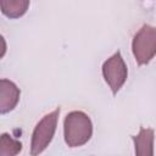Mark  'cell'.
Listing matches in <instances>:
<instances>
[{
  "instance_id": "2",
  "label": "cell",
  "mask_w": 156,
  "mask_h": 156,
  "mask_svg": "<svg viewBox=\"0 0 156 156\" xmlns=\"http://www.w3.org/2000/svg\"><path fill=\"white\" fill-rule=\"evenodd\" d=\"M60 115V107H56L52 112L45 115L35 126L33 133H32V140H30V155L35 156L41 154L51 143Z\"/></svg>"
},
{
  "instance_id": "4",
  "label": "cell",
  "mask_w": 156,
  "mask_h": 156,
  "mask_svg": "<svg viewBox=\"0 0 156 156\" xmlns=\"http://www.w3.org/2000/svg\"><path fill=\"white\" fill-rule=\"evenodd\" d=\"M102 76L105 82L108 84L113 94H117V91L123 87V84L127 80L128 69L127 65L121 55L119 51L115 52L111 57H108L104 65H102Z\"/></svg>"
},
{
  "instance_id": "8",
  "label": "cell",
  "mask_w": 156,
  "mask_h": 156,
  "mask_svg": "<svg viewBox=\"0 0 156 156\" xmlns=\"http://www.w3.org/2000/svg\"><path fill=\"white\" fill-rule=\"evenodd\" d=\"M22 150L21 141L13 139L10 134L2 133L0 136V155L1 156H15Z\"/></svg>"
},
{
  "instance_id": "3",
  "label": "cell",
  "mask_w": 156,
  "mask_h": 156,
  "mask_svg": "<svg viewBox=\"0 0 156 156\" xmlns=\"http://www.w3.org/2000/svg\"><path fill=\"white\" fill-rule=\"evenodd\" d=\"M132 51L138 65L149 63L156 55V27L144 24L133 38Z\"/></svg>"
},
{
  "instance_id": "6",
  "label": "cell",
  "mask_w": 156,
  "mask_h": 156,
  "mask_svg": "<svg viewBox=\"0 0 156 156\" xmlns=\"http://www.w3.org/2000/svg\"><path fill=\"white\" fill-rule=\"evenodd\" d=\"M138 156L154 155V130L151 128H140L139 134L132 136Z\"/></svg>"
},
{
  "instance_id": "1",
  "label": "cell",
  "mask_w": 156,
  "mask_h": 156,
  "mask_svg": "<svg viewBox=\"0 0 156 156\" xmlns=\"http://www.w3.org/2000/svg\"><path fill=\"white\" fill-rule=\"evenodd\" d=\"M93 135V123L89 116L82 111H72L63 121V136L69 147H79L87 144Z\"/></svg>"
},
{
  "instance_id": "5",
  "label": "cell",
  "mask_w": 156,
  "mask_h": 156,
  "mask_svg": "<svg viewBox=\"0 0 156 156\" xmlns=\"http://www.w3.org/2000/svg\"><path fill=\"white\" fill-rule=\"evenodd\" d=\"M21 91L18 87L9 80L2 78L0 80V112L1 115H5L10 111H12L16 105L20 101Z\"/></svg>"
},
{
  "instance_id": "7",
  "label": "cell",
  "mask_w": 156,
  "mask_h": 156,
  "mask_svg": "<svg viewBox=\"0 0 156 156\" xmlns=\"http://www.w3.org/2000/svg\"><path fill=\"white\" fill-rule=\"evenodd\" d=\"M1 12L9 18H20L22 17L28 7L29 0H0Z\"/></svg>"
}]
</instances>
